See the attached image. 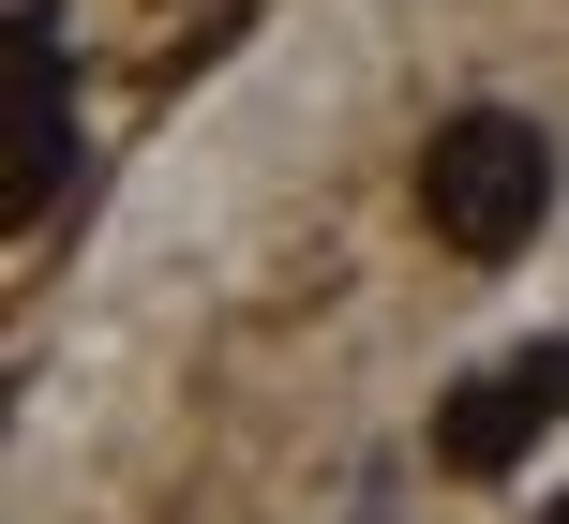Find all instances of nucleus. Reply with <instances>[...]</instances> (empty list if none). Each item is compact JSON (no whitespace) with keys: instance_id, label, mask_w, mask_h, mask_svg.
I'll return each instance as SVG.
<instances>
[{"instance_id":"nucleus-1","label":"nucleus","mask_w":569,"mask_h":524,"mask_svg":"<svg viewBox=\"0 0 569 524\" xmlns=\"http://www.w3.org/2000/svg\"><path fill=\"white\" fill-rule=\"evenodd\" d=\"M555 180L569 165H555V135L525 105H450L420 135V225L450 240L465 270H495V255H525V240L555 225Z\"/></svg>"},{"instance_id":"nucleus-4","label":"nucleus","mask_w":569,"mask_h":524,"mask_svg":"<svg viewBox=\"0 0 569 524\" xmlns=\"http://www.w3.org/2000/svg\"><path fill=\"white\" fill-rule=\"evenodd\" d=\"M540 524H569V510H540Z\"/></svg>"},{"instance_id":"nucleus-2","label":"nucleus","mask_w":569,"mask_h":524,"mask_svg":"<svg viewBox=\"0 0 569 524\" xmlns=\"http://www.w3.org/2000/svg\"><path fill=\"white\" fill-rule=\"evenodd\" d=\"M555 420H569V330H555V345H510L495 375H465L450 405H435V465H450V480H510Z\"/></svg>"},{"instance_id":"nucleus-3","label":"nucleus","mask_w":569,"mask_h":524,"mask_svg":"<svg viewBox=\"0 0 569 524\" xmlns=\"http://www.w3.org/2000/svg\"><path fill=\"white\" fill-rule=\"evenodd\" d=\"M0 150H16V210H46L76 180V75H60L46 0H16V46H0Z\"/></svg>"}]
</instances>
